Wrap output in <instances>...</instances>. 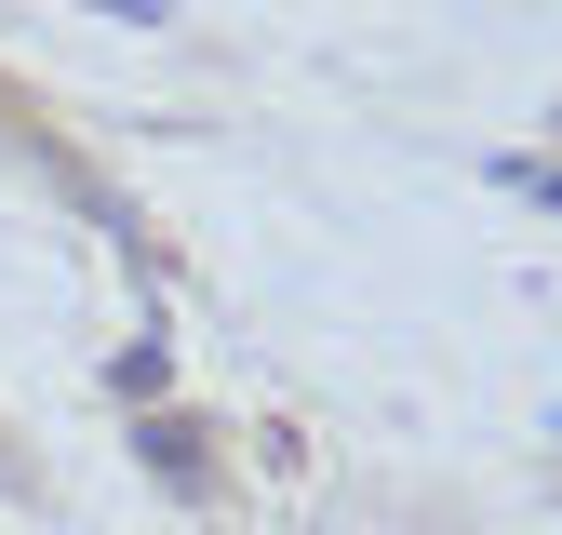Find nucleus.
I'll return each instance as SVG.
<instances>
[{
  "mask_svg": "<svg viewBox=\"0 0 562 535\" xmlns=\"http://www.w3.org/2000/svg\"><path fill=\"white\" fill-rule=\"evenodd\" d=\"M496 187H522V201H549V215H562V161H496Z\"/></svg>",
  "mask_w": 562,
  "mask_h": 535,
  "instance_id": "1",
  "label": "nucleus"
},
{
  "mask_svg": "<svg viewBox=\"0 0 562 535\" xmlns=\"http://www.w3.org/2000/svg\"><path fill=\"white\" fill-rule=\"evenodd\" d=\"M94 14H121V27H161V0H94Z\"/></svg>",
  "mask_w": 562,
  "mask_h": 535,
  "instance_id": "2",
  "label": "nucleus"
}]
</instances>
